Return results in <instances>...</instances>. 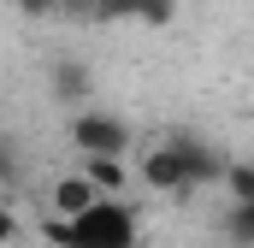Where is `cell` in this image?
Here are the masks:
<instances>
[{"instance_id":"cell-7","label":"cell","mask_w":254,"mask_h":248,"mask_svg":"<svg viewBox=\"0 0 254 248\" xmlns=\"http://www.w3.org/2000/svg\"><path fill=\"white\" fill-rule=\"evenodd\" d=\"M54 95H60V101H83V95H89V71L77 60H60L54 65Z\"/></svg>"},{"instance_id":"cell-8","label":"cell","mask_w":254,"mask_h":248,"mask_svg":"<svg viewBox=\"0 0 254 248\" xmlns=\"http://www.w3.org/2000/svg\"><path fill=\"white\" fill-rule=\"evenodd\" d=\"M225 237L237 248H254V201H231V213H225Z\"/></svg>"},{"instance_id":"cell-11","label":"cell","mask_w":254,"mask_h":248,"mask_svg":"<svg viewBox=\"0 0 254 248\" xmlns=\"http://www.w3.org/2000/svg\"><path fill=\"white\" fill-rule=\"evenodd\" d=\"M95 24H136V0H101Z\"/></svg>"},{"instance_id":"cell-6","label":"cell","mask_w":254,"mask_h":248,"mask_svg":"<svg viewBox=\"0 0 254 248\" xmlns=\"http://www.w3.org/2000/svg\"><path fill=\"white\" fill-rule=\"evenodd\" d=\"M83 178L101 189V195H119V189L130 184V172H125V160H83Z\"/></svg>"},{"instance_id":"cell-15","label":"cell","mask_w":254,"mask_h":248,"mask_svg":"<svg viewBox=\"0 0 254 248\" xmlns=\"http://www.w3.org/2000/svg\"><path fill=\"white\" fill-rule=\"evenodd\" d=\"M65 6H71V12H83V18H95V6H101V0H65Z\"/></svg>"},{"instance_id":"cell-10","label":"cell","mask_w":254,"mask_h":248,"mask_svg":"<svg viewBox=\"0 0 254 248\" xmlns=\"http://www.w3.org/2000/svg\"><path fill=\"white\" fill-rule=\"evenodd\" d=\"M172 12H178V0H136V24H148V30H166Z\"/></svg>"},{"instance_id":"cell-1","label":"cell","mask_w":254,"mask_h":248,"mask_svg":"<svg viewBox=\"0 0 254 248\" xmlns=\"http://www.w3.org/2000/svg\"><path fill=\"white\" fill-rule=\"evenodd\" d=\"M42 237L54 248H136V207L101 195L83 219H42Z\"/></svg>"},{"instance_id":"cell-12","label":"cell","mask_w":254,"mask_h":248,"mask_svg":"<svg viewBox=\"0 0 254 248\" xmlns=\"http://www.w3.org/2000/svg\"><path fill=\"white\" fill-rule=\"evenodd\" d=\"M6 243H18V213L0 201V248H6Z\"/></svg>"},{"instance_id":"cell-4","label":"cell","mask_w":254,"mask_h":248,"mask_svg":"<svg viewBox=\"0 0 254 248\" xmlns=\"http://www.w3.org/2000/svg\"><path fill=\"white\" fill-rule=\"evenodd\" d=\"M172 142L184 148V166H190V189H195V184H225V166H231L225 154H213V148H207V142H195V136H172Z\"/></svg>"},{"instance_id":"cell-9","label":"cell","mask_w":254,"mask_h":248,"mask_svg":"<svg viewBox=\"0 0 254 248\" xmlns=\"http://www.w3.org/2000/svg\"><path fill=\"white\" fill-rule=\"evenodd\" d=\"M225 189H231V201H254V160H231L225 166Z\"/></svg>"},{"instance_id":"cell-14","label":"cell","mask_w":254,"mask_h":248,"mask_svg":"<svg viewBox=\"0 0 254 248\" xmlns=\"http://www.w3.org/2000/svg\"><path fill=\"white\" fill-rule=\"evenodd\" d=\"M12 178H18V160H12V154L0 148V184H12Z\"/></svg>"},{"instance_id":"cell-13","label":"cell","mask_w":254,"mask_h":248,"mask_svg":"<svg viewBox=\"0 0 254 248\" xmlns=\"http://www.w3.org/2000/svg\"><path fill=\"white\" fill-rule=\"evenodd\" d=\"M54 6H60V0H18V12H24V18H48Z\"/></svg>"},{"instance_id":"cell-2","label":"cell","mask_w":254,"mask_h":248,"mask_svg":"<svg viewBox=\"0 0 254 248\" xmlns=\"http://www.w3.org/2000/svg\"><path fill=\"white\" fill-rule=\"evenodd\" d=\"M71 142L83 148V160H125L130 124L119 113H77L71 119Z\"/></svg>"},{"instance_id":"cell-5","label":"cell","mask_w":254,"mask_h":248,"mask_svg":"<svg viewBox=\"0 0 254 248\" xmlns=\"http://www.w3.org/2000/svg\"><path fill=\"white\" fill-rule=\"evenodd\" d=\"M95 201H101V189L89 184L83 172H65L60 184H54V213H60V219H83Z\"/></svg>"},{"instance_id":"cell-3","label":"cell","mask_w":254,"mask_h":248,"mask_svg":"<svg viewBox=\"0 0 254 248\" xmlns=\"http://www.w3.org/2000/svg\"><path fill=\"white\" fill-rule=\"evenodd\" d=\"M142 184L154 189V195H184V189H190L184 148H178V142H160V148H148V160H142Z\"/></svg>"}]
</instances>
